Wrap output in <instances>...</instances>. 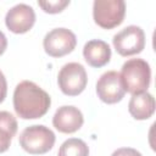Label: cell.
Instances as JSON below:
<instances>
[{
	"instance_id": "cell-1",
	"label": "cell",
	"mask_w": 156,
	"mask_h": 156,
	"mask_svg": "<svg viewBox=\"0 0 156 156\" xmlns=\"http://www.w3.org/2000/svg\"><path fill=\"white\" fill-rule=\"evenodd\" d=\"M51 98L39 85L30 80L20 82L13 91V108L23 119L43 117L50 108Z\"/></svg>"
},
{
	"instance_id": "cell-2",
	"label": "cell",
	"mask_w": 156,
	"mask_h": 156,
	"mask_svg": "<svg viewBox=\"0 0 156 156\" xmlns=\"http://www.w3.org/2000/svg\"><path fill=\"white\" fill-rule=\"evenodd\" d=\"M119 76L126 91L132 95L144 93L151 82L150 65L143 58H130L123 63Z\"/></svg>"
},
{
	"instance_id": "cell-3",
	"label": "cell",
	"mask_w": 156,
	"mask_h": 156,
	"mask_svg": "<svg viewBox=\"0 0 156 156\" xmlns=\"http://www.w3.org/2000/svg\"><path fill=\"white\" fill-rule=\"evenodd\" d=\"M54 132L43 124H33L24 128L20 135V145L32 155H43L50 151L55 144Z\"/></svg>"
},
{
	"instance_id": "cell-4",
	"label": "cell",
	"mask_w": 156,
	"mask_h": 156,
	"mask_svg": "<svg viewBox=\"0 0 156 156\" xmlns=\"http://www.w3.org/2000/svg\"><path fill=\"white\" fill-rule=\"evenodd\" d=\"M126 15L123 0H95L93 4V17L95 23L104 29L119 26Z\"/></svg>"
},
{
	"instance_id": "cell-5",
	"label": "cell",
	"mask_w": 156,
	"mask_h": 156,
	"mask_svg": "<svg viewBox=\"0 0 156 156\" xmlns=\"http://www.w3.org/2000/svg\"><path fill=\"white\" fill-rule=\"evenodd\" d=\"M88 76L83 65L78 62H68L63 65L57 76L60 90L67 96L79 95L87 87Z\"/></svg>"
},
{
	"instance_id": "cell-6",
	"label": "cell",
	"mask_w": 156,
	"mask_h": 156,
	"mask_svg": "<svg viewBox=\"0 0 156 156\" xmlns=\"http://www.w3.org/2000/svg\"><path fill=\"white\" fill-rule=\"evenodd\" d=\"M76 34L67 28H54L48 32L43 40L45 52L51 57H62L74 50Z\"/></svg>"
},
{
	"instance_id": "cell-7",
	"label": "cell",
	"mask_w": 156,
	"mask_h": 156,
	"mask_svg": "<svg viewBox=\"0 0 156 156\" xmlns=\"http://www.w3.org/2000/svg\"><path fill=\"white\" fill-rule=\"evenodd\" d=\"M112 43L121 56L136 55L145 48V33L139 26H128L113 35Z\"/></svg>"
},
{
	"instance_id": "cell-8",
	"label": "cell",
	"mask_w": 156,
	"mask_h": 156,
	"mask_svg": "<svg viewBox=\"0 0 156 156\" xmlns=\"http://www.w3.org/2000/svg\"><path fill=\"white\" fill-rule=\"evenodd\" d=\"M98 98L105 104L119 102L126 94L121 76L117 71H107L96 82Z\"/></svg>"
},
{
	"instance_id": "cell-9",
	"label": "cell",
	"mask_w": 156,
	"mask_h": 156,
	"mask_svg": "<svg viewBox=\"0 0 156 156\" xmlns=\"http://www.w3.org/2000/svg\"><path fill=\"white\" fill-rule=\"evenodd\" d=\"M35 22V12L27 4H17L11 7L5 16V24L15 34L27 33Z\"/></svg>"
},
{
	"instance_id": "cell-10",
	"label": "cell",
	"mask_w": 156,
	"mask_h": 156,
	"mask_svg": "<svg viewBox=\"0 0 156 156\" xmlns=\"http://www.w3.org/2000/svg\"><path fill=\"white\" fill-rule=\"evenodd\" d=\"M84 123V117L82 111L72 105H65L56 110L54 117H52V124L54 127L66 134H71L80 129V127Z\"/></svg>"
},
{
	"instance_id": "cell-11",
	"label": "cell",
	"mask_w": 156,
	"mask_h": 156,
	"mask_svg": "<svg viewBox=\"0 0 156 156\" xmlns=\"http://www.w3.org/2000/svg\"><path fill=\"white\" fill-rule=\"evenodd\" d=\"M83 56L89 66L100 68L110 62L111 49L106 41L100 39H93L85 43L83 48Z\"/></svg>"
},
{
	"instance_id": "cell-12",
	"label": "cell",
	"mask_w": 156,
	"mask_h": 156,
	"mask_svg": "<svg viewBox=\"0 0 156 156\" xmlns=\"http://www.w3.org/2000/svg\"><path fill=\"white\" fill-rule=\"evenodd\" d=\"M128 111L135 119H147L155 112V98L147 91L134 94L129 100Z\"/></svg>"
},
{
	"instance_id": "cell-13",
	"label": "cell",
	"mask_w": 156,
	"mask_h": 156,
	"mask_svg": "<svg viewBox=\"0 0 156 156\" xmlns=\"http://www.w3.org/2000/svg\"><path fill=\"white\" fill-rule=\"evenodd\" d=\"M17 119L9 111H0V154L9 150L17 133Z\"/></svg>"
},
{
	"instance_id": "cell-14",
	"label": "cell",
	"mask_w": 156,
	"mask_h": 156,
	"mask_svg": "<svg viewBox=\"0 0 156 156\" xmlns=\"http://www.w3.org/2000/svg\"><path fill=\"white\" fill-rule=\"evenodd\" d=\"M57 156H89V147L84 140L69 138L61 144Z\"/></svg>"
},
{
	"instance_id": "cell-15",
	"label": "cell",
	"mask_w": 156,
	"mask_h": 156,
	"mask_svg": "<svg viewBox=\"0 0 156 156\" xmlns=\"http://www.w3.org/2000/svg\"><path fill=\"white\" fill-rule=\"evenodd\" d=\"M38 5L43 11L48 13H58L69 5V0H54V1H38Z\"/></svg>"
},
{
	"instance_id": "cell-16",
	"label": "cell",
	"mask_w": 156,
	"mask_h": 156,
	"mask_svg": "<svg viewBox=\"0 0 156 156\" xmlns=\"http://www.w3.org/2000/svg\"><path fill=\"white\" fill-rule=\"evenodd\" d=\"M111 156H143L136 149L133 147H119L112 152Z\"/></svg>"
},
{
	"instance_id": "cell-17",
	"label": "cell",
	"mask_w": 156,
	"mask_h": 156,
	"mask_svg": "<svg viewBox=\"0 0 156 156\" xmlns=\"http://www.w3.org/2000/svg\"><path fill=\"white\" fill-rule=\"evenodd\" d=\"M6 94H7V82L4 73L0 71V104L5 100Z\"/></svg>"
},
{
	"instance_id": "cell-18",
	"label": "cell",
	"mask_w": 156,
	"mask_h": 156,
	"mask_svg": "<svg viewBox=\"0 0 156 156\" xmlns=\"http://www.w3.org/2000/svg\"><path fill=\"white\" fill-rule=\"evenodd\" d=\"M6 48H7V39H6L5 34L0 30V55H2L5 52Z\"/></svg>"
}]
</instances>
